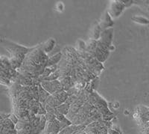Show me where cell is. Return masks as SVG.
Wrapping results in <instances>:
<instances>
[{"label": "cell", "mask_w": 149, "mask_h": 134, "mask_svg": "<svg viewBox=\"0 0 149 134\" xmlns=\"http://www.w3.org/2000/svg\"><path fill=\"white\" fill-rule=\"evenodd\" d=\"M134 22L136 23L141 24V25H148L149 24V20L146 18L142 16H134L131 18Z\"/></svg>", "instance_id": "obj_14"}, {"label": "cell", "mask_w": 149, "mask_h": 134, "mask_svg": "<svg viewBox=\"0 0 149 134\" xmlns=\"http://www.w3.org/2000/svg\"><path fill=\"white\" fill-rule=\"evenodd\" d=\"M113 124L110 121H97L87 124L84 131L87 134H108V129Z\"/></svg>", "instance_id": "obj_4"}, {"label": "cell", "mask_w": 149, "mask_h": 134, "mask_svg": "<svg viewBox=\"0 0 149 134\" xmlns=\"http://www.w3.org/2000/svg\"><path fill=\"white\" fill-rule=\"evenodd\" d=\"M119 127L112 125V127L108 129V134H122Z\"/></svg>", "instance_id": "obj_16"}, {"label": "cell", "mask_w": 149, "mask_h": 134, "mask_svg": "<svg viewBox=\"0 0 149 134\" xmlns=\"http://www.w3.org/2000/svg\"><path fill=\"white\" fill-rule=\"evenodd\" d=\"M49 58L46 53L41 49L40 45L35 47L33 50L29 52L26 55V58L22 62V70L25 73L26 77L31 78L35 77L37 79L40 76L47 67Z\"/></svg>", "instance_id": "obj_1"}, {"label": "cell", "mask_w": 149, "mask_h": 134, "mask_svg": "<svg viewBox=\"0 0 149 134\" xmlns=\"http://www.w3.org/2000/svg\"><path fill=\"white\" fill-rule=\"evenodd\" d=\"M61 56H62L61 53H58L56 55H54L53 56L50 57V58H49L47 63V67H51L53 66V65H55V64H57V63L61 61Z\"/></svg>", "instance_id": "obj_13"}, {"label": "cell", "mask_w": 149, "mask_h": 134, "mask_svg": "<svg viewBox=\"0 0 149 134\" xmlns=\"http://www.w3.org/2000/svg\"><path fill=\"white\" fill-rule=\"evenodd\" d=\"M86 125L84 124H72L67 126L63 129L58 134H76L81 131L84 130Z\"/></svg>", "instance_id": "obj_9"}, {"label": "cell", "mask_w": 149, "mask_h": 134, "mask_svg": "<svg viewBox=\"0 0 149 134\" xmlns=\"http://www.w3.org/2000/svg\"><path fill=\"white\" fill-rule=\"evenodd\" d=\"M1 42L4 44V46L7 47L8 49L10 50L9 52L11 53L12 58L10 64L14 69L19 68L26 58V55L35 48H26L25 47L10 42L6 39L1 40Z\"/></svg>", "instance_id": "obj_3"}, {"label": "cell", "mask_w": 149, "mask_h": 134, "mask_svg": "<svg viewBox=\"0 0 149 134\" xmlns=\"http://www.w3.org/2000/svg\"><path fill=\"white\" fill-rule=\"evenodd\" d=\"M55 41L54 38H49L45 43L42 44V45H40V48L45 53H48L49 52H51L53 49H54V46H55Z\"/></svg>", "instance_id": "obj_10"}, {"label": "cell", "mask_w": 149, "mask_h": 134, "mask_svg": "<svg viewBox=\"0 0 149 134\" xmlns=\"http://www.w3.org/2000/svg\"><path fill=\"white\" fill-rule=\"evenodd\" d=\"M55 8L59 12H63V9H64V5H63V2H58V3L56 4Z\"/></svg>", "instance_id": "obj_17"}, {"label": "cell", "mask_w": 149, "mask_h": 134, "mask_svg": "<svg viewBox=\"0 0 149 134\" xmlns=\"http://www.w3.org/2000/svg\"><path fill=\"white\" fill-rule=\"evenodd\" d=\"M78 134H87V133H86L84 130H83V131H81V132L78 133Z\"/></svg>", "instance_id": "obj_18"}, {"label": "cell", "mask_w": 149, "mask_h": 134, "mask_svg": "<svg viewBox=\"0 0 149 134\" xmlns=\"http://www.w3.org/2000/svg\"><path fill=\"white\" fill-rule=\"evenodd\" d=\"M125 8V5L124 4L122 1H120V0H113V1L110 2L107 12H108V14H110V16L112 18L115 19L119 17Z\"/></svg>", "instance_id": "obj_6"}, {"label": "cell", "mask_w": 149, "mask_h": 134, "mask_svg": "<svg viewBox=\"0 0 149 134\" xmlns=\"http://www.w3.org/2000/svg\"><path fill=\"white\" fill-rule=\"evenodd\" d=\"M113 28L105 29L101 33L100 38L97 41L96 48L93 56L100 63H103L110 54L113 39Z\"/></svg>", "instance_id": "obj_2"}, {"label": "cell", "mask_w": 149, "mask_h": 134, "mask_svg": "<svg viewBox=\"0 0 149 134\" xmlns=\"http://www.w3.org/2000/svg\"><path fill=\"white\" fill-rule=\"evenodd\" d=\"M76 134H78V133H76Z\"/></svg>", "instance_id": "obj_20"}, {"label": "cell", "mask_w": 149, "mask_h": 134, "mask_svg": "<svg viewBox=\"0 0 149 134\" xmlns=\"http://www.w3.org/2000/svg\"><path fill=\"white\" fill-rule=\"evenodd\" d=\"M70 106L69 105V104H66V103H65V104H63L62 105L59 106H58L57 108H55V109L58 111V112H60V113H61L62 115L66 116L68 114V112H69V111H70Z\"/></svg>", "instance_id": "obj_15"}, {"label": "cell", "mask_w": 149, "mask_h": 134, "mask_svg": "<svg viewBox=\"0 0 149 134\" xmlns=\"http://www.w3.org/2000/svg\"><path fill=\"white\" fill-rule=\"evenodd\" d=\"M49 134H58V133H51Z\"/></svg>", "instance_id": "obj_19"}, {"label": "cell", "mask_w": 149, "mask_h": 134, "mask_svg": "<svg viewBox=\"0 0 149 134\" xmlns=\"http://www.w3.org/2000/svg\"><path fill=\"white\" fill-rule=\"evenodd\" d=\"M99 26L101 28V30L104 31L105 29H110L111 28L113 25H114V22L113 21V18L110 16V14H108V12L106 11L104 14V15L102 16V17L101 18L100 21L98 23Z\"/></svg>", "instance_id": "obj_8"}, {"label": "cell", "mask_w": 149, "mask_h": 134, "mask_svg": "<svg viewBox=\"0 0 149 134\" xmlns=\"http://www.w3.org/2000/svg\"><path fill=\"white\" fill-rule=\"evenodd\" d=\"M40 85L42 88L50 95L56 93L57 92L63 90V86L61 85L59 80H54V81H42L40 83Z\"/></svg>", "instance_id": "obj_7"}, {"label": "cell", "mask_w": 149, "mask_h": 134, "mask_svg": "<svg viewBox=\"0 0 149 134\" xmlns=\"http://www.w3.org/2000/svg\"><path fill=\"white\" fill-rule=\"evenodd\" d=\"M38 86V94H39V101L40 104H42V105H45V103L46 102L47 99L49 98V97L50 96V94L49 92H46L44 88L41 86L40 84H38L37 85Z\"/></svg>", "instance_id": "obj_11"}, {"label": "cell", "mask_w": 149, "mask_h": 134, "mask_svg": "<svg viewBox=\"0 0 149 134\" xmlns=\"http://www.w3.org/2000/svg\"><path fill=\"white\" fill-rule=\"evenodd\" d=\"M101 33H102V30H101L100 26L98 23H95L91 31V39L94 41H98L100 38Z\"/></svg>", "instance_id": "obj_12"}, {"label": "cell", "mask_w": 149, "mask_h": 134, "mask_svg": "<svg viewBox=\"0 0 149 134\" xmlns=\"http://www.w3.org/2000/svg\"><path fill=\"white\" fill-rule=\"evenodd\" d=\"M68 97H69V95L66 91H59V92H57L56 93L50 95L45 103V105L55 109L59 106L64 104L67 100Z\"/></svg>", "instance_id": "obj_5"}]
</instances>
